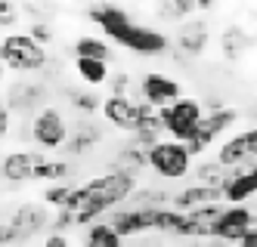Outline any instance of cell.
I'll return each instance as SVG.
<instances>
[{
    "label": "cell",
    "instance_id": "1",
    "mask_svg": "<svg viewBox=\"0 0 257 247\" xmlns=\"http://www.w3.org/2000/svg\"><path fill=\"white\" fill-rule=\"evenodd\" d=\"M137 192V176L127 173V170H108L105 176H96L84 185H71V192L65 198V210L75 213V225H90L93 219H99L105 210H112V207L124 198H131Z\"/></svg>",
    "mask_w": 257,
    "mask_h": 247
},
{
    "label": "cell",
    "instance_id": "2",
    "mask_svg": "<svg viewBox=\"0 0 257 247\" xmlns=\"http://www.w3.org/2000/svg\"><path fill=\"white\" fill-rule=\"evenodd\" d=\"M201 118H205V108H201L198 99H174L171 105L158 108L161 130H168L171 139L174 142H183V145L195 136V127H198Z\"/></svg>",
    "mask_w": 257,
    "mask_h": 247
},
{
    "label": "cell",
    "instance_id": "3",
    "mask_svg": "<svg viewBox=\"0 0 257 247\" xmlns=\"http://www.w3.org/2000/svg\"><path fill=\"white\" fill-rule=\"evenodd\" d=\"M0 65L13 71L47 68V47H38L28 34H7L0 41Z\"/></svg>",
    "mask_w": 257,
    "mask_h": 247
},
{
    "label": "cell",
    "instance_id": "4",
    "mask_svg": "<svg viewBox=\"0 0 257 247\" xmlns=\"http://www.w3.org/2000/svg\"><path fill=\"white\" fill-rule=\"evenodd\" d=\"M189 151L183 142H174V139H158L155 145H149L146 151V167H152L158 176L164 179H180L189 173Z\"/></svg>",
    "mask_w": 257,
    "mask_h": 247
},
{
    "label": "cell",
    "instance_id": "5",
    "mask_svg": "<svg viewBox=\"0 0 257 247\" xmlns=\"http://www.w3.org/2000/svg\"><path fill=\"white\" fill-rule=\"evenodd\" d=\"M108 37L118 41L121 47L134 50L137 56H161L164 50H168V44H171L161 31L146 28V25H137V22H127V25H121L115 31H108Z\"/></svg>",
    "mask_w": 257,
    "mask_h": 247
},
{
    "label": "cell",
    "instance_id": "6",
    "mask_svg": "<svg viewBox=\"0 0 257 247\" xmlns=\"http://www.w3.org/2000/svg\"><path fill=\"white\" fill-rule=\"evenodd\" d=\"M251 229H254V213L248 210L245 204L223 207L220 216L214 219V225H211V238L223 241V244H235V241H242Z\"/></svg>",
    "mask_w": 257,
    "mask_h": 247
},
{
    "label": "cell",
    "instance_id": "7",
    "mask_svg": "<svg viewBox=\"0 0 257 247\" xmlns=\"http://www.w3.org/2000/svg\"><path fill=\"white\" fill-rule=\"evenodd\" d=\"M47 225V207L44 204H22L19 210L10 216L4 225V244H19L28 241L31 235H38Z\"/></svg>",
    "mask_w": 257,
    "mask_h": 247
},
{
    "label": "cell",
    "instance_id": "8",
    "mask_svg": "<svg viewBox=\"0 0 257 247\" xmlns=\"http://www.w3.org/2000/svg\"><path fill=\"white\" fill-rule=\"evenodd\" d=\"M238 121V111L235 108H229V105H223V108H217V111H211V115H205L198 121V127H195V136L186 142V151H189V158L192 155H201L211 142H214V136H220L226 127H232Z\"/></svg>",
    "mask_w": 257,
    "mask_h": 247
},
{
    "label": "cell",
    "instance_id": "9",
    "mask_svg": "<svg viewBox=\"0 0 257 247\" xmlns=\"http://www.w3.org/2000/svg\"><path fill=\"white\" fill-rule=\"evenodd\" d=\"M65 136H68V124L62 118V111L53 105H44L31 121V139L41 148H59Z\"/></svg>",
    "mask_w": 257,
    "mask_h": 247
},
{
    "label": "cell",
    "instance_id": "10",
    "mask_svg": "<svg viewBox=\"0 0 257 247\" xmlns=\"http://www.w3.org/2000/svg\"><path fill=\"white\" fill-rule=\"evenodd\" d=\"M47 102V84L44 81H16L7 90V111L13 115H31L34 108H41Z\"/></svg>",
    "mask_w": 257,
    "mask_h": 247
},
{
    "label": "cell",
    "instance_id": "11",
    "mask_svg": "<svg viewBox=\"0 0 257 247\" xmlns=\"http://www.w3.org/2000/svg\"><path fill=\"white\" fill-rule=\"evenodd\" d=\"M140 93H143L146 105L164 108V105H171L174 99H180V81L168 78V74H161V71H149L140 81Z\"/></svg>",
    "mask_w": 257,
    "mask_h": 247
},
{
    "label": "cell",
    "instance_id": "12",
    "mask_svg": "<svg viewBox=\"0 0 257 247\" xmlns=\"http://www.w3.org/2000/svg\"><path fill=\"white\" fill-rule=\"evenodd\" d=\"M254 148H257V130H245L238 136L226 139L223 148L217 151V164L220 167H242V164H254Z\"/></svg>",
    "mask_w": 257,
    "mask_h": 247
},
{
    "label": "cell",
    "instance_id": "13",
    "mask_svg": "<svg viewBox=\"0 0 257 247\" xmlns=\"http://www.w3.org/2000/svg\"><path fill=\"white\" fill-rule=\"evenodd\" d=\"M99 108H102V118L112 124V127L124 130V133H134L140 127V102H134V99L108 96V99H102Z\"/></svg>",
    "mask_w": 257,
    "mask_h": 247
},
{
    "label": "cell",
    "instance_id": "14",
    "mask_svg": "<svg viewBox=\"0 0 257 247\" xmlns=\"http://www.w3.org/2000/svg\"><path fill=\"white\" fill-rule=\"evenodd\" d=\"M152 213L155 210H131V207H127V210H115L105 225L118 238H134V235H140L146 229H152Z\"/></svg>",
    "mask_w": 257,
    "mask_h": 247
},
{
    "label": "cell",
    "instance_id": "15",
    "mask_svg": "<svg viewBox=\"0 0 257 247\" xmlns=\"http://www.w3.org/2000/svg\"><path fill=\"white\" fill-rule=\"evenodd\" d=\"M171 201H174L177 213H189V210H201V207L220 204V201H223V192L205 188V185H189V188H180L177 195H171Z\"/></svg>",
    "mask_w": 257,
    "mask_h": 247
},
{
    "label": "cell",
    "instance_id": "16",
    "mask_svg": "<svg viewBox=\"0 0 257 247\" xmlns=\"http://www.w3.org/2000/svg\"><path fill=\"white\" fill-rule=\"evenodd\" d=\"M220 210H223L220 204H211V207H201V210L183 213V222H180L177 235H183V238H211V225L220 216Z\"/></svg>",
    "mask_w": 257,
    "mask_h": 247
},
{
    "label": "cell",
    "instance_id": "17",
    "mask_svg": "<svg viewBox=\"0 0 257 247\" xmlns=\"http://www.w3.org/2000/svg\"><path fill=\"white\" fill-rule=\"evenodd\" d=\"M220 192H223L226 201H232V207L245 204V201L257 192V170H254V167H238L235 173H229L226 185L220 188Z\"/></svg>",
    "mask_w": 257,
    "mask_h": 247
},
{
    "label": "cell",
    "instance_id": "18",
    "mask_svg": "<svg viewBox=\"0 0 257 247\" xmlns=\"http://www.w3.org/2000/svg\"><path fill=\"white\" fill-rule=\"evenodd\" d=\"M208 41H211V28L205 19H192L177 31V47L186 56H201L208 50Z\"/></svg>",
    "mask_w": 257,
    "mask_h": 247
},
{
    "label": "cell",
    "instance_id": "19",
    "mask_svg": "<svg viewBox=\"0 0 257 247\" xmlns=\"http://www.w3.org/2000/svg\"><path fill=\"white\" fill-rule=\"evenodd\" d=\"M99 139H102V130H99L96 124L84 121V124H78L75 130L68 133L62 145H65V155H68V158H81V155H87L90 148H96Z\"/></svg>",
    "mask_w": 257,
    "mask_h": 247
},
{
    "label": "cell",
    "instance_id": "20",
    "mask_svg": "<svg viewBox=\"0 0 257 247\" xmlns=\"http://www.w3.org/2000/svg\"><path fill=\"white\" fill-rule=\"evenodd\" d=\"M41 158H44L41 151H10L4 164H0V173L10 182H25V179H31V170Z\"/></svg>",
    "mask_w": 257,
    "mask_h": 247
},
{
    "label": "cell",
    "instance_id": "21",
    "mask_svg": "<svg viewBox=\"0 0 257 247\" xmlns=\"http://www.w3.org/2000/svg\"><path fill=\"white\" fill-rule=\"evenodd\" d=\"M220 50H223L226 59H242V56L251 50V34L245 28H238V25H226L223 34H220Z\"/></svg>",
    "mask_w": 257,
    "mask_h": 247
},
{
    "label": "cell",
    "instance_id": "22",
    "mask_svg": "<svg viewBox=\"0 0 257 247\" xmlns=\"http://www.w3.org/2000/svg\"><path fill=\"white\" fill-rule=\"evenodd\" d=\"M87 16L93 19V22L108 34V31H115V28H121V25H127V22H134L131 19V13H127L124 7H115V4H102V7H90L87 10Z\"/></svg>",
    "mask_w": 257,
    "mask_h": 247
},
{
    "label": "cell",
    "instance_id": "23",
    "mask_svg": "<svg viewBox=\"0 0 257 247\" xmlns=\"http://www.w3.org/2000/svg\"><path fill=\"white\" fill-rule=\"evenodd\" d=\"M146 151H149V148H143V145H137V142L131 139V142H127V145L118 151L115 170H127V173H134V176H137V170L146 167Z\"/></svg>",
    "mask_w": 257,
    "mask_h": 247
},
{
    "label": "cell",
    "instance_id": "24",
    "mask_svg": "<svg viewBox=\"0 0 257 247\" xmlns=\"http://www.w3.org/2000/svg\"><path fill=\"white\" fill-rule=\"evenodd\" d=\"M195 185H205V188H223L226 185V179H229V173H226V167H220L217 161H205V164H198L195 167Z\"/></svg>",
    "mask_w": 257,
    "mask_h": 247
},
{
    "label": "cell",
    "instance_id": "25",
    "mask_svg": "<svg viewBox=\"0 0 257 247\" xmlns=\"http://www.w3.org/2000/svg\"><path fill=\"white\" fill-rule=\"evenodd\" d=\"M75 53H78V59H96V62H105V65L112 59V50H108V44L102 37H78Z\"/></svg>",
    "mask_w": 257,
    "mask_h": 247
},
{
    "label": "cell",
    "instance_id": "26",
    "mask_svg": "<svg viewBox=\"0 0 257 247\" xmlns=\"http://www.w3.org/2000/svg\"><path fill=\"white\" fill-rule=\"evenodd\" d=\"M131 210H161L164 204L171 201L168 192H161V188H137L131 195Z\"/></svg>",
    "mask_w": 257,
    "mask_h": 247
},
{
    "label": "cell",
    "instance_id": "27",
    "mask_svg": "<svg viewBox=\"0 0 257 247\" xmlns=\"http://www.w3.org/2000/svg\"><path fill=\"white\" fill-rule=\"evenodd\" d=\"M75 71L78 78L90 87H99L108 81V65L105 62H96V59H75Z\"/></svg>",
    "mask_w": 257,
    "mask_h": 247
},
{
    "label": "cell",
    "instance_id": "28",
    "mask_svg": "<svg viewBox=\"0 0 257 247\" xmlns=\"http://www.w3.org/2000/svg\"><path fill=\"white\" fill-rule=\"evenodd\" d=\"M68 161H50V158H41L31 170V179H47V182H62L68 176Z\"/></svg>",
    "mask_w": 257,
    "mask_h": 247
},
{
    "label": "cell",
    "instance_id": "29",
    "mask_svg": "<svg viewBox=\"0 0 257 247\" xmlns=\"http://www.w3.org/2000/svg\"><path fill=\"white\" fill-rule=\"evenodd\" d=\"M195 13V0H168V4L158 7V19L164 22H183Z\"/></svg>",
    "mask_w": 257,
    "mask_h": 247
},
{
    "label": "cell",
    "instance_id": "30",
    "mask_svg": "<svg viewBox=\"0 0 257 247\" xmlns=\"http://www.w3.org/2000/svg\"><path fill=\"white\" fill-rule=\"evenodd\" d=\"M84 247H121V238L108 229L105 222H96V225H90V229H87Z\"/></svg>",
    "mask_w": 257,
    "mask_h": 247
},
{
    "label": "cell",
    "instance_id": "31",
    "mask_svg": "<svg viewBox=\"0 0 257 247\" xmlns=\"http://www.w3.org/2000/svg\"><path fill=\"white\" fill-rule=\"evenodd\" d=\"M68 99H71V108L84 111V115H93V111H99V105H102V99L96 93H90V90H68Z\"/></svg>",
    "mask_w": 257,
    "mask_h": 247
},
{
    "label": "cell",
    "instance_id": "32",
    "mask_svg": "<svg viewBox=\"0 0 257 247\" xmlns=\"http://www.w3.org/2000/svg\"><path fill=\"white\" fill-rule=\"evenodd\" d=\"M180 222H183V213L168 210V207H161V210L152 213V229H158V232H174V235H177Z\"/></svg>",
    "mask_w": 257,
    "mask_h": 247
},
{
    "label": "cell",
    "instance_id": "33",
    "mask_svg": "<svg viewBox=\"0 0 257 247\" xmlns=\"http://www.w3.org/2000/svg\"><path fill=\"white\" fill-rule=\"evenodd\" d=\"M68 192H71V185H62V182H50L47 188H44V201L50 204V207H59L65 204V198H68Z\"/></svg>",
    "mask_w": 257,
    "mask_h": 247
},
{
    "label": "cell",
    "instance_id": "34",
    "mask_svg": "<svg viewBox=\"0 0 257 247\" xmlns=\"http://www.w3.org/2000/svg\"><path fill=\"white\" fill-rule=\"evenodd\" d=\"M105 84L112 87V96H118V99H131V93H134V81L127 78V74H115V78H108Z\"/></svg>",
    "mask_w": 257,
    "mask_h": 247
},
{
    "label": "cell",
    "instance_id": "35",
    "mask_svg": "<svg viewBox=\"0 0 257 247\" xmlns=\"http://www.w3.org/2000/svg\"><path fill=\"white\" fill-rule=\"evenodd\" d=\"M19 4H10V0H0V28H13L19 22Z\"/></svg>",
    "mask_w": 257,
    "mask_h": 247
},
{
    "label": "cell",
    "instance_id": "36",
    "mask_svg": "<svg viewBox=\"0 0 257 247\" xmlns=\"http://www.w3.org/2000/svg\"><path fill=\"white\" fill-rule=\"evenodd\" d=\"M28 37H31V41L38 44V47H44V44H50V41H53V31H50V25H47V22H34V25L28 28Z\"/></svg>",
    "mask_w": 257,
    "mask_h": 247
},
{
    "label": "cell",
    "instance_id": "37",
    "mask_svg": "<svg viewBox=\"0 0 257 247\" xmlns=\"http://www.w3.org/2000/svg\"><path fill=\"white\" fill-rule=\"evenodd\" d=\"M71 225H75V213H68L65 207H59L56 219H53V229H56V235H59V232H65V229H71Z\"/></svg>",
    "mask_w": 257,
    "mask_h": 247
},
{
    "label": "cell",
    "instance_id": "38",
    "mask_svg": "<svg viewBox=\"0 0 257 247\" xmlns=\"http://www.w3.org/2000/svg\"><path fill=\"white\" fill-rule=\"evenodd\" d=\"M25 13H28V16H34V19H38V22H41L44 16H50V13H53V7H41V4H25Z\"/></svg>",
    "mask_w": 257,
    "mask_h": 247
},
{
    "label": "cell",
    "instance_id": "39",
    "mask_svg": "<svg viewBox=\"0 0 257 247\" xmlns=\"http://www.w3.org/2000/svg\"><path fill=\"white\" fill-rule=\"evenodd\" d=\"M7 133H10V111H7L4 99H0V139H4Z\"/></svg>",
    "mask_w": 257,
    "mask_h": 247
},
{
    "label": "cell",
    "instance_id": "40",
    "mask_svg": "<svg viewBox=\"0 0 257 247\" xmlns=\"http://www.w3.org/2000/svg\"><path fill=\"white\" fill-rule=\"evenodd\" d=\"M44 247H68V241H65L62 235H56V232H53V235L44 241Z\"/></svg>",
    "mask_w": 257,
    "mask_h": 247
},
{
    "label": "cell",
    "instance_id": "41",
    "mask_svg": "<svg viewBox=\"0 0 257 247\" xmlns=\"http://www.w3.org/2000/svg\"><path fill=\"white\" fill-rule=\"evenodd\" d=\"M238 247H257V229H251L242 241H238Z\"/></svg>",
    "mask_w": 257,
    "mask_h": 247
},
{
    "label": "cell",
    "instance_id": "42",
    "mask_svg": "<svg viewBox=\"0 0 257 247\" xmlns=\"http://www.w3.org/2000/svg\"><path fill=\"white\" fill-rule=\"evenodd\" d=\"M208 247H232V244H223V241H214V244H208Z\"/></svg>",
    "mask_w": 257,
    "mask_h": 247
},
{
    "label": "cell",
    "instance_id": "43",
    "mask_svg": "<svg viewBox=\"0 0 257 247\" xmlns=\"http://www.w3.org/2000/svg\"><path fill=\"white\" fill-rule=\"evenodd\" d=\"M0 244H4V225H0Z\"/></svg>",
    "mask_w": 257,
    "mask_h": 247
},
{
    "label": "cell",
    "instance_id": "44",
    "mask_svg": "<svg viewBox=\"0 0 257 247\" xmlns=\"http://www.w3.org/2000/svg\"><path fill=\"white\" fill-rule=\"evenodd\" d=\"M0 81H4V65H0Z\"/></svg>",
    "mask_w": 257,
    "mask_h": 247
},
{
    "label": "cell",
    "instance_id": "45",
    "mask_svg": "<svg viewBox=\"0 0 257 247\" xmlns=\"http://www.w3.org/2000/svg\"><path fill=\"white\" fill-rule=\"evenodd\" d=\"M186 247H201V244H186Z\"/></svg>",
    "mask_w": 257,
    "mask_h": 247
},
{
    "label": "cell",
    "instance_id": "46",
    "mask_svg": "<svg viewBox=\"0 0 257 247\" xmlns=\"http://www.w3.org/2000/svg\"><path fill=\"white\" fill-rule=\"evenodd\" d=\"M201 247H205V244H201Z\"/></svg>",
    "mask_w": 257,
    "mask_h": 247
}]
</instances>
